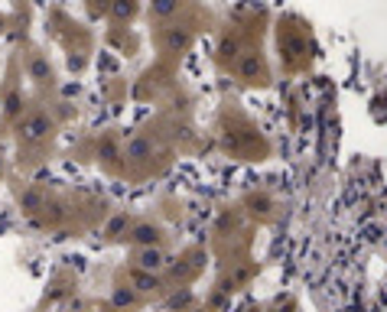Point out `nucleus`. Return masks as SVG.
I'll return each instance as SVG.
<instances>
[{
  "label": "nucleus",
  "instance_id": "6e6552de",
  "mask_svg": "<svg viewBox=\"0 0 387 312\" xmlns=\"http://www.w3.org/2000/svg\"><path fill=\"white\" fill-rule=\"evenodd\" d=\"M20 205H23V212H39L46 205V195L39 189H26L23 195H20Z\"/></svg>",
  "mask_w": 387,
  "mask_h": 312
},
{
  "label": "nucleus",
  "instance_id": "9d476101",
  "mask_svg": "<svg viewBox=\"0 0 387 312\" xmlns=\"http://www.w3.org/2000/svg\"><path fill=\"white\" fill-rule=\"evenodd\" d=\"M257 72H261V62H257V56H254V52H248V56L237 62V75H241V78H257Z\"/></svg>",
  "mask_w": 387,
  "mask_h": 312
},
{
  "label": "nucleus",
  "instance_id": "0eeeda50",
  "mask_svg": "<svg viewBox=\"0 0 387 312\" xmlns=\"http://www.w3.org/2000/svg\"><path fill=\"white\" fill-rule=\"evenodd\" d=\"M140 302V296H137V289L134 287H117L111 293V306L114 309H134Z\"/></svg>",
  "mask_w": 387,
  "mask_h": 312
},
{
  "label": "nucleus",
  "instance_id": "4468645a",
  "mask_svg": "<svg viewBox=\"0 0 387 312\" xmlns=\"http://www.w3.org/2000/svg\"><path fill=\"white\" fill-rule=\"evenodd\" d=\"M0 176H3V160H0Z\"/></svg>",
  "mask_w": 387,
  "mask_h": 312
},
{
  "label": "nucleus",
  "instance_id": "f8f14e48",
  "mask_svg": "<svg viewBox=\"0 0 387 312\" xmlns=\"http://www.w3.org/2000/svg\"><path fill=\"white\" fill-rule=\"evenodd\" d=\"M111 13H114V20H130L134 16V0H114Z\"/></svg>",
  "mask_w": 387,
  "mask_h": 312
},
{
  "label": "nucleus",
  "instance_id": "9b49d317",
  "mask_svg": "<svg viewBox=\"0 0 387 312\" xmlns=\"http://www.w3.org/2000/svg\"><path fill=\"white\" fill-rule=\"evenodd\" d=\"M150 10H153V16L166 20V16H173L179 10V0H150Z\"/></svg>",
  "mask_w": 387,
  "mask_h": 312
},
{
  "label": "nucleus",
  "instance_id": "ddd939ff",
  "mask_svg": "<svg viewBox=\"0 0 387 312\" xmlns=\"http://www.w3.org/2000/svg\"><path fill=\"white\" fill-rule=\"evenodd\" d=\"M98 153H104L101 160H114V156H117V150H114V143H111V140H104V147H101Z\"/></svg>",
  "mask_w": 387,
  "mask_h": 312
},
{
  "label": "nucleus",
  "instance_id": "1a4fd4ad",
  "mask_svg": "<svg viewBox=\"0 0 387 312\" xmlns=\"http://www.w3.org/2000/svg\"><path fill=\"white\" fill-rule=\"evenodd\" d=\"M30 78H36V82H49L52 78V69L43 56H33V59H30Z\"/></svg>",
  "mask_w": 387,
  "mask_h": 312
},
{
  "label": "nucleus",
  "instance_id": "39448f33",
  "mask_svg": "<svg viewBox=\"0 0 387 312\" xmlns=\"http://www.w3.org/2000/svg\"><path fill=\"white\" fill-rule=\"evenodd\" d=\"M153 156V140L150 137H134L124 147V160L127 163H147Z\"/></svg>",
  "mask_w": 387,
  "mask_h": 312
},
{
  "label": "nucleus",
  "instance_id": "423d86ee",
  "mask_svg": "<svg viewBox=\"0 0 387 312\" xmlns=\"http://www.w3.org/2000/svg\"><path fill=\"white\" fill-rule=\"evenodd\" d=\"M189 43H192V33H189V29L169 26V29L163 33V49H166V52H186Z\"/></svg>",
  "mask_w": 387,
  "mask_h": 312
},
{
  "label": "nucleus",
  "instance_id": "f03ea898",
  "mask_svg": "<svg viewBox=\"0 0 387 312\" xmlns=\"http://www.w3.org/2000/svg\"><path fill=\"white\" fill-rule=\"evenodd\" d=\"M166 263H169V257H166V250H163V248H137V250H134V267H137V270L160 274Z\"/></svg>",
  "mask_w": 387,
  "mask_h": 312
},
{
  "label": "nucleus",
  "instance_id": "f257e3e1",
  "mask_svg": "<svg viewBox=\"0 0 387 312\" xmlns=\"http://www.w3.org/2000/svg\"><path fill=\"white\" fill-rule=\"evenodd\" d=\"M52 130V121L46 117V114H30L23 124H20V143L23 147H36V143H43V140L49 137Z\"/></svg>",
  "mask_w": 387,
  "mask_h": 312
},
{
  "label": "nucleus",
  "instance_id": "7ed1b4c3",
  "mask_svg": "<svg viewBox=\"0 0 387 312\" xmlns=\"http://www.w3.org/2000/svg\"><path fill=\"white\" fill-rule=\"evenodd\" d=\"M130 241H134V248H160L163 228L153 225V221H140V225H134V231H130Z\"/></svg>",
  "mask_w": 387,
  "mask_h": 312
},
{
  "label": "nucleus",
  "instance_id": "20e7f679",
  "mask_svg": "<svg viewBox=\"0 0 387 312\" xmlns=\"http://www.w3.org/2000/svg\"><path fill=\"white\" fill-rule=\"evenodd\" d=\"M130 287L137 289L140 296H150V293H156V289L163 287V280H160V274H150V270H137V267H134Z\"/></svg>",
  "mask_w": 387,
  "mask_h": 312
}]
</instances>
